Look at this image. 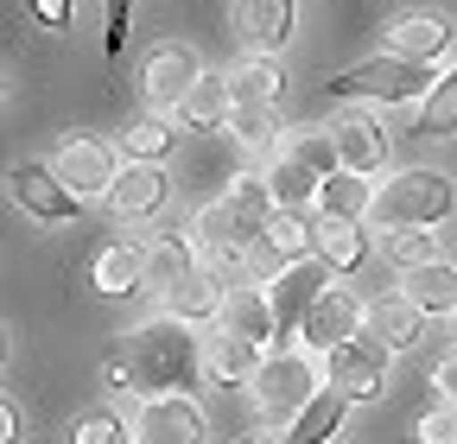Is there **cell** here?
Segmentation results:
<instances>
[{"label":"cell","mask_w":457,"mask_h":444,"mask_svg":"<svg viewBox=\"0 0 457 444\" xmlns=\"http://www.w3.org/2000/svg\"><path fill=\"white\" fill-rule=\"evenodd\" d=\"M324 286H330V267H324V260L279 267V280L267 286V305H273V337H299V324L312 317V305L324 299Z\"/></svg>","instance_id":"obj_10"},{"label":"cell","mask_w":457,"mask_h":444,"mask_svg":"<svg viewBox=\"0 0 457 444\" xmlns=\"http://www.w3.org/2000/svg\"><path fill=\"white\" fill-rule=\"evenodd\" d=\"M400 299L413 311H426V317H451L457 311V260H432V267L407 273V292Z\"/></svg>","instance_id":"obj_22"},{"label":"cell","mask_w":457,"mask_h":444,"mask_svg":"<svg viewBox=\"0 0 457 444\" xmlns=\"http://www.w3.org/2000/svg\"><path fill=\"white\" fill-rule=\"evenodd\" d=\"M438 387H445V407H457V349L438 362Z\"/></svg>","instance_id":"obj_40"},{"label":"cell","mask_w":457,"mask_h":444,"mask_svg":"<svg viewBox=\"0 0 457 444\" xmlns=\"http://www.w3.org/2000/svg\"><path fill=\"white\" fill-rule=\"evenodd\" d=\"M51 172H57V185H64L71 197H108L114 191V178H121V159H114V146H102V140H89V134H71L64 146H57V159H51Z\"/></svg>","instance_id":"obj_7"},{"label":"cell","mask_w":457,"mask_h":444,"mask_svg":"<svg viewBox=\"0 0 457 444\" xmlns=\"http://www.w3.org/2000/svg\"><path fill=\"white\" fill-rule=\"evenodd\" d=\"M165 197H171L165 165H128V172L114 178V191H108V210L121 216V222H146V216L165 210Z\"/></svg>","instance_id":"obj_14"},{"label":"cell","mask_w":457,"mask_h":444,"mask_svg":"<svg viewBox=\"0 0 457 444\" xmlns=\"http://www.w3.org/2000/svg\"><path fill=\"white\" fill-rule=\"evenodd\" d=\"M324 387L343 400H381V387H387V349L375 337H356V343H343L324 356Z\"/></svg>","instance_id":"obj_8"},{"label":"cell","mask_w":457,"mask_h":444,"mask_svg":"<svg viewBox=\"0 0 457 444\" xmlns=\"http://www.w3.org/2000/svg\"><path fill=\"white\" fill-rule=\"evenodd\" d=\"M248 444H273V438H248Z\"/></svg>","instance_id":"obj_42"},{"label":"cell","mask_w":457,"mask_h":444,"mask_svg":"<svg viewBox=\"0 0 457 444\" xmlns=\"http://www.w3.org/2000/svg\"><path fill=\"white\" fill-rule=\"evenodd\" d=\"M26 7H32L51 32H64V26H71V0H26Z\"/></svg>","instance_id":"obj_39"},{"label":"cell","mask_w":457,"mask_h":444,"mask_svg":"<svg viewBox=\"0 0 457 444\" xmlns=\"http://www.w3.org/2000/svg\"><path fill=\"white\" fill-rule=\"evenodd\" d=\"M318 242H312V254L330 267V273H356L362 260H369V235H362V222H324L318 216V229H312Z\"/></svg>","instance_id":"obj_23"},{"label":"cell","mask_w":457,"mask_h":444,"mask_svg":"<svg viewBox=\"0 0 457 444\" xmlns=\"http://www.w3.org/2000/svg\"><path fill=\"white\" fill-rule=\"evenodd\" d=\"M197 77H204V64H197L191 45H153L146 64H140V89L153 102V115H179V102L191 95Z\"/></svg>","instance_id":"obj_9"},{"label":"cell","mask_w":457,"mask_h":444,"mask_svg":"<svg viewBox=\"0 0 457 444\" xmlns=\"http://www.w3.org/2000/svg\"><path fill=\"white\" fill-rule=\"evenodd\" d=\"M312 222L299 216V210H279L273 222H267V235H261V254L273 260V267H299V260H312Z\"/></svg>","instance_id":"obj_25"},{"label":"cell","mask_w":457,"mask_h":444,"mask_svg":"<svg viewBox=\"0 0 457 444\" xmlns=\"http://www.w3.org/2000/svg\"><path fill=\"white\" fill-rule=\"evenodd\" d=\"M228 134H236L242 152H279V146H273L279 108H236V115H228Z\"/></svg>","instance_id":"obj_33"},{"label":"cell","mask_w":457,"mask_h":444,"mask_svg":"<svg viewBox=\"0 0 457 444\" xmlns=\"http://www.w3.org/2000/svg\"><path fill=\"white\" fill-rule=\"evenodd\" d=\"M254 387V413L267 419V425H286L293 432V419L318 400V356H305V349H279V356H267L261 362V374L248 381Z\"/></svg>","instance_id":"obj_4"},{"label":"cell","mask_w":457,"mask_h":444,"mask_svg":"<svg viewBox=\"0 0 457 444\" xmlns=\"http://www.w3.org/2000/svg\"><path fill=\"white\" fill-rule=\"evenodd\" d=\"M222 273H210V267H197L185 286H171L165 292V317H179V324H210V317H222Z\"/></svg>","instance_id":"obj_19"},{"label":"cell","mask_w":457,"mask_h":444,"mask_svg":"<svg viewBox=\"0 0 457 444\" xmlns=\"http://www.w3.org/2000/svg\"><path fill=\"white\" fill-rule=\"evenodd\" d=\"M7 197H13L26 216H38V222H71V216L83 210V197H71L64 185H57L51 165H32V159L7 172Z\"/></svg>","instance_id":"obj_12"},{"label":"cell","mask_w":457,"mask_h":444,"mask_svg":"<svg viewBox=\"0 0 457 444\" xmlns=\"http://www.w3.org/2000/svg\"><path fill=\"white\" fill-rule=\"evenodd\" d=\"M387 260H394L400 273H420V267L438 260V235H432V229H394V235H387Z\"/></svg>","instance_id":"obj_35"},{"label":"cell","mask_w":457,"mask_h":444,"mask_svg":"<svg viewBox=\"0 0 457 444\" xmlns=\"http://www.w3.org/2000/svg\"><path fill=\"white\" fill-rule=\"evenodd\" d=\"M362 324H369V305H362L350 286H324V299H318V305H312V317L299 324V349L324 362L330 349L356 343V337H362Z\"/></svg>","instance_id":"obj_6"},{"label":"cell","mask_w":457,"mask_h":444,"mask_svg":"<svg viewBox=\"0 0 457 444\" xmlns=\"http://www.w3.org/2000/svg\"><path fill=\"white\" fill-rule=\"evenodd\" d=\"M0 444H20V413H13V400H0Z\"/></svg>","instance_id":"obj_41"},{"label":"cell","mask_w":457,"mask_h":444,"mask_svg":"<svg viewBox=\"0 0 457 444\" xmlns=\"http://www.w3.org/2000/svg\"><path fill=\"white\" fill-rule=\"evenodd\" d=\"M191 273H197V248H191V235H159V242L146 248L140 286H146V292H171V286H185Z\"/></svg>","instance_id":"obj_20"},{"label":"cell","mask_w":457,"mask_h":444,"mask_svg":"<svg viewBox=\"0 0 457 444\" xmlns=\"http://www.w3.org/2000/svg\"><path fill=\"white\" fill-rule=\"evenodd\" d=\"M362 330H369V337H375L387 356H400V349H413V343L426 337V311H413L407 299H375Z\"/></svg>","instance_id":"obj_18"},{"label":"cell","mask_w":457,"mask_h":444,"mask_svg":"<svg viewBox=\"0 0 457 444\" xmlns=\"http://www.w3.org/2000/svg\"><path fill=\"white\" fill-rule=\"evenodd\" d=\"M228 115H236V95H228V77H197L191 83V95L179 102V121H191V127H228Z\"/></svg>","instance_id":"obj_27"},{"label":"cell","mask_w":457,"mask_h":444,"mask_svg":"<svg viewBox=\"0 0 457 444\" xmlns=\"http://www.w3.org/2000/svg\"><path fill=\"white\" fill-rule=\"evenodd\" d=\"M387 51L394 58H413V64H432L451 51V20L445 13H400L387 26Z\"/></svg>","instance_id":"obj_15"},{"label":"cell","mask_w":457,"mask_h":444,"mask_svg":"<svg viewBox=\"0 0 457 444\" xmlns=\"http://www.w3.org/2000/svg\"><path fill=\"white\" fill-rule=\"evenodd\" d=\"M236 20H242V38L254 45V58H279L286 38H293V0H242Z\"/></svg>","instance_id":"obj_17"},{"label":"cell","mask_w":457,"mask_h":444,"mask_svg":"<svg viewBox=\"0 0 457 444\" xmlns=\"http://www.w3.org/2000/svg\"><path fill=\"white\" fill-rule=\"evenodd\" d=\"M279 152H286V159H299L312 178H330V172H337V146H330V127H299V134L286 140Z\"/></svg>","instance_id":"obj_34"},{"label":"cell","mask_w":457,"mask_h":444,"mask_svg":"<svg viewBox=\"0 0 457 444\" xmlns=\"http://www.w3.org/2000/svg\"><path fill=\"white\" fill-rule=\"evenodd\" d=\"M413 438H420V444H457V407H432Z\"/></svg>","instance_id":"obj_37"},{"label":"cell","mask_w":457,"mask_h":444,"mask_svg":"<svg viewBox=\"0 0 457 444\" xmlns=\"http://www.w3.org/2000/svg\"><path fill=\"white\" fill-rule=\"evenodd\" d=\"M128 394L146 407V400H171V394H191L197 374H204V337L179 317H146L134 337H128Z\"/></svg>","instance_id":"obj_1"},{"label":"cell","mask_w":457,"mask_h":444,"mask_svg":"<svg viewBox=\"0 0 457 444\" xmlns=\"http://www.w3.org/2000/svg\"><path fill=\"white\" fill-rule=\"evenodd\" d=\"M261 362H267V349H254V343H242V337H228L222 324L204 337V374H216V381H254Z\"/></svg>","instance_id":"obj_21"},{"label":"cell","mask_w":457,"mask_h":444,"mask_svg":"<svg viewBox=\"0 0 457 444\" xmlns=\"http://www.w3.org/2000/svg\"><path fill=\"white\" fill-rule=\"evenodd\" d=\"M369 203H375V191H369V178H356V172H330V178L318 185V216H324V222H362Z\"/></svg>","instance_id":"obj_26"},{"label":"cell","mask_w":457,"mask_h":444,"mask_svg":"<svg viewBox=\"0 0 457 444\" xmlns=\"http://www.w3.org/2000/svg\"><path fill=\"white\" fill-rule=\"evenodd\" d=\"M343 413H350V400L343 394H330V387H318V400L293 419V432H286V444H330L337 438V425H343Z\"/></svg>","instance_id":"obj_29"},{"label":"cell","mask_w":457,"mask_h":444,"mask_svg":"<svg viewBox=\"0 0 457 444\" xmlns=\"http://www.w3.org/2000/svg\"><path fill=\"white\" fill-rule=\"evenodd\" d=\"M457 210V191H451V178L445 172H400V178H387L381 191H375V203H369V216L381 222V229H438V222Z\"/></svg>","instance_id":"obj_3"},{"label":"cell","mask_w":457,"mask_h":444,"mask_svg":"<svg viewBox=\"0 0 457 444\" xmlns=\"http://www.w3.org/2000/svg\"><path fill=\"white\" fill-rule=\"evenodd\" d=\"M140 273H146V248L114 242V248H102V260H96V286L121 299V292H140Z\"/></svg>","instance_id":"obj_30"},{"label":"cell","mask_w":457,"mask_h":444,"mask_svg":"<svg viewBox=\"0 0 457 444\" xmlns=\"http://www.w3.org/2000/svg\"><path fill=\"white\" fill-rule=\"evenodd\" d=\"M128 13H134V0H108V32H102V51H108V58L128 45Z\"/></svg>","instance_id":"obj_38"},{"label":"cell","mask_w":457,"mask_h":444,"mask_svg":"<svg viewBox=\"0 0 457 444\" xmlns=\"http://www.w3.org/2000/svg\"><path fill=\"white\" fill-rule=\"evenodd\" d=\"M228 95H236V108H279V95H286L279 58H248L236 77H228Z\"/></svg>","instance_id":"obj_24"},{"label":"cell","mask_w":457,"mask_h":444,"mask_svg":"<svg viewBox=\"0 0 457 444\" xmlns=\"http://www.w3.org/2000/svg\"><path fill=\"white\" fill-rule=\"evenodd\" d=\"M330 146H337V172L375 178L387 165V127L375 115H337L330 121Z\"/></svg>","instance_id":"obj_13"},{"label":"cell","mask_w":457,"mask_h":444,"mask_svg":"<svg viewBox=\"0 0 457 444\" xmlns=\"http://www.w3.org/2000/svg\"><path fill=\"white\" fill-rule=\"evenodd\" d=\"M121 152H128V165H159V159L171 152V127H165V115H140V121H128Z\"/></svg>","instance_id":"obj_32"},{"label":"cell","mask_w":457,"mask_h":444,"mask_svg":"<svg viewBox=\"0 0 457 444\" xmlns=\"http://www.w3.org/2000/svg\"><path fill=\"white\" fill-rule=\"evenodd\" d=\"M71 444H134V425L121 413H83L77 432H71Z\"/></svg>","instance_id":"obj_36"},{"label":"cell","mask_w":457,"mask_h":444,"mask_svg":"<svg viewBox=\"0 0 457 444\" xmlns=\"http://www.w3.org/2000/svg\"><path fill=\"white\" fill-rule=\"evenodd\" d=\"M261 235H267V222H254L248 210H236L228 197H216V203H204V210L191 216V248H197V267L222 273V280L248 267V254L261 248Z\"/></svg>","instance_id":"obj_2"},{"label":"cell","mask_w":457,"mask_h":444,"mask_svg":"<svg viewBox=\"0 0 457 444\" xmlns=\"http://www.w3.org/2000/svg\"><path fill=\"white\" fill-rule=\"evenodd\" d=\"M432 89V64H413V58H394V51H381V58L356 64L330 77V95L343 102H381V108H400V102H426Z\"/></svg>","instance_id":"obj_5"},{"label":"cell","mask_w":457,"mask_h":444,"mask_svg":"<svg viewBox=\"0 0 457 444\" xmlns=\"http://www.w3.org/2000/svg\"><path fill=\"white\" fill-rule=\"evenodd\" d=\"M420 134L426 140H445V134H457V64L426 89V102H420Z\"/></svg>","instance_id":"obj_31"},{"label":"cell","mask_w":457,"mask_h":444,"mask_svg":"<svg viewBox=\"0 0 457 444\" xmlns=\"http://www.w3.org/2000/svg\"><path fill=\"white\" fill-rule=\"evenodd\" d=\"M204 438H210V425H204V407L191 394L146 400L134 419V444H204Z\"/></svg>","instance_id":"obj_11"},{"label":"cell","mask_w":457,"mask_h":444,"mask_svg":"<svg viewBox=\"0 0 457 444\" xmlns=\"http://www.w3.org/2000/svg\"><path fill=\"white\" fill-rule=\"evenodd\" d=\"M216 324L228 330V337H242V343L267 349V343H273V305H267V286H228Z\"/></svg>","instance_id":"obj_16"},{"label":"cell","mask_w":457,"mask_h":444,"mask_svg":"<svg viewBox=\"0 0 457 444\" xmlns=\"http://www.w3.org/2000/svg\"><path fill=\"white\" fill-rule=\"evenodd\" d=\"M318 185H324V178H312L299 159H286V152L267 159V191H273L279 210H305V203H318Z\"/></svg>","instance_id":"obj_28"}]
</instances>
